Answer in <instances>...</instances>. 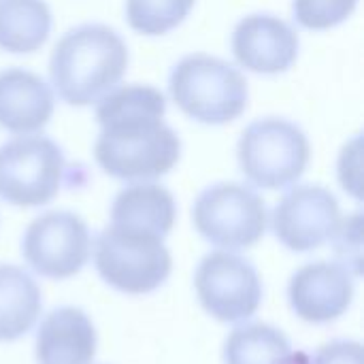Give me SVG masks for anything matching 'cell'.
I'll return each mask as SVG.
<instances>
[{
    "label": "cell",
    "instance_id": "d6986e66",
    "mask_svg": "<svg viewBox=\"0 0 364 364\" xmlns=\"http://www.w3.org/2000/svg\"><path fill=\"white\" fill-rule=\"evenodd\" d=\"M196 0H126L128 26L145 36H162L186 21Z\"/></svg>",
    "mask_w": 364,
    "mask_h": 364
},
{
    "label": "cell",
    "instance_id": "7402d4cb",
    "mask_svg": "<svg viewBox=\"0 0 364 364\" xmlns=\"http://www.w3.org/2000/svg\"><path fill=\"white\" fill-rule=\"evenodd\" d=\"M360 145L363 139L356 134L350 143H346L339 156V181L356 200H360Z\"/></svg>",
    "mask_w": 364,
    "mask_h": 364
},
{
    "label": "cell",
    "instance_id": "30bf717a",
    "mask_svg": "<svg viewBox=\"0 0 364 364\" xmlns=\"http://www.w3.org/2000/svg\"><path fill=\"white\" fill-rule=\"evenodd\" d=\"M275 239L290 252H314L328 243L341 222L337 196L318 183L288 190L271 213Z\"/></svg>",
    "mask_w": 364,
    "mask_h": 364
},
{
    "label": "cell",
    "instance_id": "ba28073f",
    "mask_svg": "<svg viewBox=\"0 0 364 364\" xmlns=\"http://www.w3.org/2000/svg\"><path fill=\"white\" fill-rule=\"evenodd\" d=\"M26 264L47 279H70L92 256V235L81 215L73 211H47L34 218L21 237Z\"/></svg>",
    "mask_w": 364,
    "mask_h": 364
},
{
    "label": "cell",
    "instance_id": "603a6c76",
    "mask_svg": "<svg viewBox=\"0 0 364 364\" xmlns=\"http://www.w3.org/2000/svg\"><path fill=\"white\" fill-rule=\"evenodd\" d=\"M305 364H363V346L352 339H337L322 346Z\"/></svg>",
    "mask_w": 364,
    "mask_h": 364
},
{
    "label": "cell",
    "instance_id": "8992f818",
    "mask_svg": "<svg viewBox=\"0 0 364 364\" xmlns=\"http://www.w3.org/2000/svg\"><path fill=\"white\" fill-rule=\"evenodd\" d=\"M192 224L207 243L237 252L256 245L264 237L269 211L262 196L250 186L220 181L196 196Z\"/></svg>",
    "mask_w": 364,
    "mask_h": 364
},
{
    "label": "cell",
    "instance_id": "8fae6325",
    "mask_svg": "<svg viewBox=\"0 0 364 364\" xmlns=\"http://www.w3.org/2000/svg\"><path fill=\"white\" fill-rule=\"evenodd\" d=\"M237 64L256 75H282L299 58V32L273 13H250L241 17L230 36Z\"/></svg>",
    "mask_w": 364,
    "mask_h": 364
},
{
    "label": "cell",
    "instance_id": "ffe728a7",
    "mask_svg": "<svg viewBox=\"0 0 364 364\" xmlns=\"http://www.w3.org/2000/svg\"><path fill=\"white\" fill-rule=\"evenodd\" d=\"M358 0H292V17L305 30H331L348 21Z\"/></svg>",
    "mask_w": 364,
    "mask_h": 364
},
{
    "label": "cell",
    "instance_id": "4fadbf2b",
    "mask_svg": "<svg viewBox=\"0 0 364 364\" xmlns=\"http://www.w3.org/2000/svg\"><path fill=\"white\" fill-rule=\"evenodd\" d=\"M55 109L51 85L36 73L11 66L0 70V128L13 134H36Z\"/></svg>",
    "mask_w": 364,
    "mask_h": 364
},
{
    "label": "cell",
    "instance_id": "7a4b0ae2",
    "mask_svg": "<svg viewBox=\"0 0 364 364\" xmlns=\"http://www.w3.org/2000/svg\"><path fill=\"white\" fill-rule=\"evenodd\" d=\"M128 62L130 51L117 30L107 23H81L53 45L49 79L66 105L90 107L119 85Z\"/></svg>",
    "mask_w": 364,
    "mask_h": 364
},
{
    "label": "cell",
    "instance_id": "7c38bea8",
    "mask_svg": "<svg viewBox=\"0 0 364 364\" xmlns=\"http://www.w3.org/2000/svg\"><path fill=\"white\" fill-rule=\"evenodd\" d=\"M354 279L356 277L339 262H309L290 277V309L309 324L335 322L346 316L354 303Z\"/></svg>",
    "mask_w": 364,
    "mask_h": 364
},
{
    "label": "cell",
    "instance_id": "9a60e30c",
    "mask_svg": "<svg viewBox=\"0 0 364 364\" xmlns=\"http://www.w3.org/2000/svg\"><path fill=\"white\" fill-rule=\"evenodd\" d=\"M177 220L175 196L158 183L139 181L117 192L111 203V226L168 237Z\"/></svg>",
    "mask_w": 364,
    "mask_h": 364
},
{
    "label": "cell",
    "instance_id": "52a82bcc",
    "mask_svg": "<svg viewBox=\"0 0 364 364\" xmlns=\"http://www.w3.org/2000/svg\"><path fill=\"white\" fill-rule=\"evenodd\" d=\"M64 149L45 134H19L0 145V198L13 207H43L62 190Z\"/></svg>",
    "mask_w": 364,
    "mask_h": 364
},
{
    "label": "cell",
    "instance_id": "5b68a950",
    "mask_svg": "<svg viewBox=\"0 0 364 364\" xmlns=\"http://www.w3.org/2000/svg\"><path fill=\"white\" fill-rule=\"evenodd\" d=\"M94 267L111 288L143 296L158 290L173 271V258L162 237L107 226L92 245Z\"/></svg>",
    "mask_w": 364,
    "mask_h": 364
},
{
    "label": "cell",
    "instance_id": "277c9868",
    "mask_svg": "<svg viewBox=\"0 0 364 364\" xmlns=\"http://www.w3.org/2000/svg\"><path fill=\"white\" fill-rule=\"evenodd\" d=\"M311 143L307 132L286 117L252 122L239 136L237 162L243 177L262 190L294 186L307 171Z\"/></svg>",
    "mask_w": 364,
    "mask_h": 364
},
{
    "label": "cell",
    "instance_id": "6da1fadb",
    "mask_svg": "<svg viewBox=\"0 0 364 364\" xmlns=\"http://www.w3.org/2000/svg\"><path fill=\"white\" fill-rule=\"evenodd\" d=\"M164 115L166 96L154 85H117L105 94L96 102V164L109 177L130 183L168 175L181 158V139Z\"/></svg>",
    "mask_w": 364,
    "mask_h": 364
},
{
    "label": "cell",
    "instance_id": "ac0fdd59",
    "mask_svg": "<svg viewBox=\"0 0 364 364\" xmlns=\"http://www.w3.org/2000/svg\"><path fill=\"white\" fill-rule=\"evenodd\" d=\"M51 9L45 0H0V49L34 53L51 34Z\"/></svg>",
    "mask_w": 364,
    "mask_h": 364
},
{
    "label": "cell",
    "instance_id": "44dd1931",
    "mask_svg": "<svg viewBox=\"0 0 364 364\" xmlns=\"http://www.w3.org/2000/svg\"><path fill=\"white\" fill-rule=\"evenodd\" d=\"M335 254L339 258V264L346 267L354 277H360L363 273V213L356 211L341 218L335 235H333Z\"/></svg>",
    "mask_w": 364,
    "mask_h": 364
},
{
    "label": "cell",
    "instance_id": "2e32d148",
    "mask_svg": "<svg viewBox=\"0 0 364 364\" xmlns=\"http://www.w3.org/2000/svg\"><path fill=\"white\" fill-rule=\"evenodd\" d=\"M43 311L34 277L15 264L0 262V341H17L32 331Z\"/></svg>",
    "mask_w": 364,
    "mask_h": 364
},
{
    "label": "cell",
    "instance_id": "9c48e42d",
    "mask_svg": "<svg viewBox=\"0 0 364 364\" xmlns=\"http://www.w3.org/2000/svg\"><path fill=\"white\" fill-rule=\"evenodd\" d=\"M194 290L203 309L224 324L250 320L262 303V282L256 267L226 250L211 252L198 262Z\"/></svg>",
    "mask_w": 364,
    "mask_h": 364
},
{
    "label": "cell",
    "instance_id": "5bb4252c",
    "mask_svg": "<svg viewBox=\"0 0 364 364\" xmlns=\"http://www.w3.org/2000/svg\"><path fill=\"white\" fill-rule=\"evenodd\" d=\"M96 326L79 307L49 311L36 331L34 356L38 364H92L96 356Z\"/></svg>",
    "mask_w": 364,
    "mask_h": 364
},
{
    "label": "cell",
    "instance_id": "3957f363",
    "mask_svg": "<svg viewBox=\"0 0 364 364\" xmlns=\"http://www.w3.org/2000/svg\"><path fill=\"white\" fill-rule=\"evenodd\" d=\"M168 94L190 119L205 126L239 119L250 100L245 75L235 64L207 53H190L173 66Z\"/></svg>",
    "mask_w": 364,
    "mask_h": 364
},
{
    "label": "cell",
    "instance_id": "e0dca14e",
    "mask_svg": "<svg viewBox=\"0 0 364 364\" xmlns=\"http://www.w3.org/2000/svg\"><path fill=\"white\" fill-rule=\"evenodd\" d=\"M288 337L269 324L237 326L224 341V364H305Z\"/></svg>",
    "mask_w": 364,
    "mask_h": 364
}]
</instances>
